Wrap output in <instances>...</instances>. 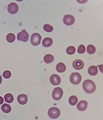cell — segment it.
Wrapping results in <instances>:
<instances>
[{"mask_svg":"<svg viewBox=\"0 0 103 120\" xmlns=\"http://www.w3.org/2000/svg\"><path fill=\"white\" fill-rule=\"evenodd\" d=\"M1 109L4 112L8 113L11 111V108L9 105L6 103H4L1 105Z\"/></svg>","mask_w":103,"mask_h":120,"instance_id":"cell-17","label":"cell"},{"mask_svg":"<svg viewBox=\"0 0 103 120\" xmlns=\"http://www.w3.org/2000/svg\"><path fill=\"white\" fill-rule=\"evenodd\" d=\"M61 114L60 110L57 108L55 107H52L49 109L48 114L51 118L54 119L57 118Z\"/></svg>","mask_w":103,"mask_h":120,"instance_id":"cell-3","label":"cell"},{"mask_svg":"<svg viewBox=\"0 0 103 120\" xmlns=\"http://www.w3.org/2000/svg\"><path fill=\"white\" fill-rule=\"evenodd\" d=\"M28 100L27 96L26 94H22L19 95L17 97V100L20 104L24 105L27 102Z\"/></svg>","mask_w":103,"mask_h":120,"instance_id":"cell-12","label":"cell"},{"mask_svg":"<svg viewBox=\"0 0 103 120\" xmlns=\"http://www.w3.org/2000/svg\"><path fill=\"white\" fill-rule=\"evenodd\" d=\"M82 77L80 74L77 72L72 73L70 77V81L72 84L77 85L79 84L82 80Z\"/></svg>","mask_w":103,"mask_h":120,"instance_id":"cell-2","label":"cell"},{"mask_svg":"<svg viewBox=\"0 0 103 120\" xmlns=\"http://www.w3.org/2000/svg\"><path fill=\"white\" fill-rule=\"evenodd\" d=\"M96 51V48L93 45L90 44L87 47V52L90 54H94Z\"/></svg>","mask_w":103,"mask_h":120,"instance_id":"cell-21","label":"cell"},{"mask_svg":"<svg viewBox=\"0 0 103 120\" xmlns=\"http://www.w3.org/2000/svg\"><path fill=\"white\" fill-rule=\"evenodd\" d=\"M43 29L45 31L48 32H50L53 30V27L48 24H45L43 26Z\"/></svg>","mask_w":103,"mask_h":120,"instance_id":"cell-23","label":"cell"},{"mask_svg":"<svg viewBox=\"0 0 103 120\" xmlns=\"http://www.w3.org/2000/svg\"><path fill=\"white\" fill-rule=\"evenodd\" d=\"M42 37L39 33H34L32 34L31 37V43L34 46L38 45L40 43Z\"/></svg>","mask_w":103,"mask_h":120,"instance_id":"cell-5","label":"cell"},{"mask_svg":"<svg viewBox=\"0 0 103 120\" xmlns=\"http://www.w3.org/2000/svg\"><path fill=\"white\" fill-rule=\"evenodd\" d=\"M78 99L77 97L75 95L71 96L69 99V104L72 105H75L77 103Z\"/></svg>","mask_w":103,"mask_h":120,"instance_id":"cell-19","label":"cell"},{"mask_svg":"<svg viewBox=\"0 0 103 120\" xmlns=\"http://www.w3.org/2000/svg\"><path fill=\"white\" fill-rule=\"evenodd\" d=\"M88 103L87 101L85 100L80 101L76 105L77 109L79 111H83L87 109Z\"/></svg>","mask_w":103,"mask_h":120,"instance_id":"cell-11","label":"cell"},{"mask_svg":"<svg viewBox=\"0 0 103 120\" xmlns=\"http://www.w3.org/2000/svg\"><path fill=\"white\" fill-rule=\"evenodd\" d=\"M82 87L85 92L88 94L93 93L96 89V86L95 83L90 79L86 80L83 82Z\"/></svg>","mask_w":103,"mask_h":120,"instance_id":"cell-1","label":"cell"},{"mask_svg":"<svg viewBox=\"0 0 103 120\" xmlns=\"http://www.w3.org/2000/svg\"><path fill=\"white\" fill-rule=\"evenodd\" d=\"M4 100L3 98L0 96V105L2 104L4 102Z\"/></svg>","mask_w":103,"mask_h":120,"instance_id":"cell-26","label":"cell"},{"mask_svg":"<svg viewBox=\"0 0 103 120\" xmlns=\"http://www.w3.org/2000/svg\"><path fill=\"white\" fill-rule=\"evenodd\" d=\"M54 59L53 56L48 54L46 55L44 57V60L46 64L50 63L53 62Z\"/></svg>","mask_w":103,"mask_h":120,"instance_id":"cell-16","label":"cell"},{"mask_svg":"<svg viewBox=\"0 0 103 120\" xmlns=\"http://www.w3.org/2000/svg\"><path fill=\"white\" fill-rule=\"evenodd\" d=\"M53 43V41L51 38L46 37L43 40L42 42V45L45 47H48L50 46Z\"/></svg>","mask_w":103,"mask_h":120,"instance_id":"cell-13","label":"cell"},{"mask_svg":"<svg viewBox=\"0 0 103 120\" xmlns=\"http://www.w3.org/2000/svg\"><path fill=\"white\" fill-rule=\"evenodd\" d=\"M86 48L82 44L80 45L78 47L77 51L79 54H83L85 52Z\"/></svg>","mask_w":103,"mask_h":120,"instance_id":"cell-24","label":"cell"},{"mask_svg":"<svg viewBox=\"0 0 103 120\" xmlns=\"http://www.w3.org/2000/svg\"><path fill=\"white\" fill-rule=\"evenodd\" d=\"M6 38L8 42L9 43H12L15 41V37L14 34L12 33H10L7 35Z\"/></svg>","mask_w":103,"mask_h":120,"instance_id":"cell-20","label":"cell"},{"mask_svg":"<svg viewBox=\"0 0 103 120\" xmlns=\"http://www.w3.org/2000/svg\"><path fill=\"white\" fill-rule=\"evenodd\" d=\"M65 65L62 62L58 63L56 65V69L57 71L60 73H63L66 70Z\"/></svg>","mask_w":103,"mask_h":120,"instance_id":"cell-15","label":"cell"},{"mask_svg":"<svg viewBox=\"0 0 103 120\" xmlns=\"http://www.w3.org/2000/svg\"><path fill=\"white\" fill-rule=\"evenodd\" d=\"M63 93V91L61 88L59 87H56L53 90L52 93V98L55 100H59L62 97Z\"/></svg>","mask_w":103,"mask_h":120,"instance_id":"cell-4","label":"cell"},{"mask_svg":"<svg viewBox=\"0 0 103 120\" xmlns=\"http://www.w3.org/2000/svg\"><path fill=\"white\" fill-rule=\"evenodd\" d=\"M50 80L51 83L53 85H59L61 82V79L60 77L56 74H53L50 76Z\"/></svg>","mask_w":103,"mask_h":120,"instance_id":"cell-9","label":"cell"},{"mask_svg":"<svg viewBox=\"0 0 103 120\" xmlns=\"http://www.w3.org/2000/svg\"><path fill=\"white\" fill-rule=\"evenodd\" d=\"M76 49L75 48L72 46L68 47L66 49V52L69 55H72L75 52Z\"/></svg>","mask_w":103,"mask_h":120,"instance_id":"cell-22","label":"cell"},{"mask_svg":"<svg viewBox=\"0 0 103 120\" xmlns=\"http://www.w3.org/2000/svg\"><path fill=\"white\" fill-rule=\"evenodd\" d=\"M18 5L15 3L12 2L8 6L7 10L10 13L14 14L16 13L19 10Z\"/></svg>","mask_w":103,"mask_h":120,"instance_id":"cell-8","label":"cell"},{"mask_svg":"<svg viewBox=\"0 0 103 120\" xmlns=\"http://www.w3.org/2000/svg\"><path fill=\"white\" fill-rule=\"evenodd\" d=\"M3 75L4 78L8 79L11 77V73L10 71L8 70H6L4 72Z\"/></svg>","mask_w":103,"mask_h":120,"instance_id":"cell-25","label":"cell"},{"mask_svg":"<svg viewBox=\"0 0 103 120\" xmlns=\"http://www.w3.org/2000/svg\"><path fill=\"white\" fill-rule=\"evenodd\" d=\"M5 101L8 103H12L14 100V97L11 94L8 93L5 94L4 96Z\"/></svg>","mask_w":103,"mask_h":120,"instance_id":"cell-18","label":"cell"},{"mask_svg":"<svg viewBox=\"0 0 103 120\" xmlns=\"http://www.w3.org/2000/svg\"><path fill=\"white\" fill-rule=\"evenodd\" d=\"M2 82V78L1 76L0 75V85L1 84Z\"/></svg>","mask_w":103,"mask_h":120,"instance_id":"cell-27","label":"cell"},{"mask_svg":"<svg viewBox=\"0 0 103 120\" xmlns=\"http://www.w3.org/2000/svg\"><path fill=\"white\" fill-rule=\"evenodd\" d=\"M88 72L89 74L91 75H95L98 73L97 67L94 65L90 66L88 69Z\"/></svg>","mask_w":103,"mask_h":120,"instance_id":"cell-14","label":"cell"},{"mask_svg":"<svg viewBox=\"0 0 103 120\" xmlns=\"http://www.w3.org/2000/svg\"><path fill=\"white\" fill-rule=\"evenodd\" d=\"M75 21V18L74 17L70 14L65 15L63 18L64 23L67 26L72 25L74 23Z\"/></svg>","mask_w":103,"mask_h":120,"instance_id":"cell-7","label":"cell"},{"mask_svg":"<svg viewBox=\"0 0 103 120\" xmlns=\"http://www.w3.org/2000/svg\"><path fill=\"white\" fill-rule=\"evenodd\" d=\"M17 36V38L18 41L25 42L28 40L29 35L25 29L22 30L20 32L18 33Z\"/></svg>","mask_w":103,"mask_h":120,"instance_id":"cell-6","label":"cell"},{"mask_svg":"<svg viewBox=\"0 0 103 120\" xmlns=\"http://www.w3.org/2000/svg\"><path fill=\"white\" fill-rule=\"evenodd\" d=\"M72 65L73 68L77 70L82 69L84 66V63L83 61L79 59L74 60L72 63Z\"/></svg>","mask_w":103,"mask_h":120,"instance_id":"cell-10","label":"cell"}]
</instances>
